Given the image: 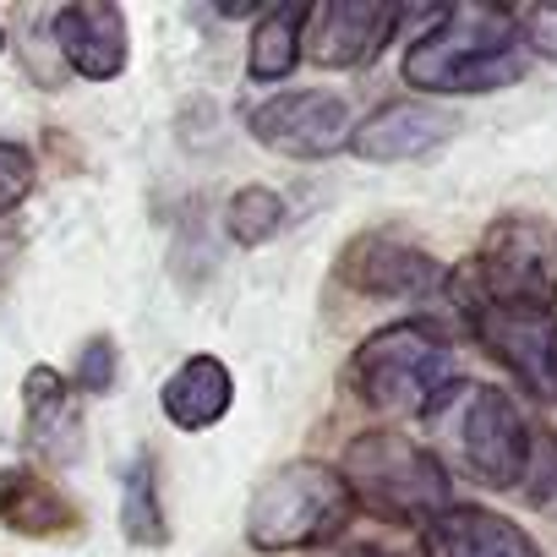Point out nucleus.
<instances>
[{
  "label": "nucleus",
  "mask_w": 557,
  "mask_h": 557,
  "mask_svg": "<svg viewBox=\"0 0 557 557\" xmlns=\"http://www.w3.org/2000/svg\"><path fill=\"white\" fill-rule=\"evenodd\" d=\"M307 23H312V7H301V0H278V7L257 12V28L246 45V77L251 83H285L301 66Z\"/></svg>",
  "instance_id": "17"
},
{
  "label": "nucleus",
  "mask_w": 557,
  "mask_h": 557,
  "mask_svg": "<svg viewBox=\"0 0 557 557\" xmlns=\"http://www.w3.org/2000/svg\"><path fill=\"white\" fill-rule=\"evenodd\" d=\"M285 219H290V208H285V197H278L273 186H240V191L224 202V230H230V240L246 246V251L268 246L278 230H285Z\"/></svg>",
  "instance_id": "19"
},
{
  "label": "nucleus",
  "mask_w": 557,
  "mask_h": 557,
  "mask_svg": "<svg viewBox=\"0 0 557 557\" xmlns=\"http://www.w3.org/2000/svg\"><path fill=\"white\" fill-rule=\"evenodd\" d=\"M23 416H28V443L45 448L50 459H72L77 454V405H72V388L55 367H34L23 377Z\"/></svg>",
  "instance_id": "16"
},
{
  "label": "nucleus",
  "mask_w": 557,
  "mask_h": 557,
  "mask_svg": "<svg viewBox=\"0 0 557 557\" xmlns=\"http://www.w3.org/2000/svg\"><path fill=\"white\" fill-rule=\"evenodd\" d=\"M334 278L345 290L372 296V301H421V296L448 285V268L405 235L367 230V235L345 240V251L334 262Z\"/></svg>",
  "instance_id": "8"
},
{
  "label": "nucleus",
  "mask_w": 557,
  "mask_h": 557,
  "mask_svg": "<svg viewBox=\"0 0 557 557\" xmlns=\"http://www.w3.org/2000/svg\"><path fill=\"white\" fill-rule=\"evenodd\" d=\"M345 388L377 416H426L454 388V345L426 318L388 323L356 345Z\"/></svg>",
  "instance_id": "2"
},
{
  "label": "nucleus",
  "mask_w": 557,
  "mask_h": 557,
  "mask_svg": "<svg viewBox=\"0 0 557 557\" xmlns=\"http://www.w3.org/2000/svg\"><path fill=\"white\" fill-rule=\"evenodd\" d=\"M230 405H235V377H230V367H224L219 356H186V361L164 377V388H159V410H164L170 426H181V432H208V426H219V421L230 416Z\"/></svg>",
  "instance_id": "15"
},
{
  "label": "nucleus",
  "mask_w": 557,
  "mask_h": 557,
  "mask_svg": "<svg viewBox=\"0 0 557 557\" xmlns=\"http://www.w3.org/2000/svg\"><path fill=\"white\" fill-rule=\"evenodd\" d=\"M448 290L459 301L486 307H557V224L535 213H503L481 230L475 257L465 273H448Z\"/></svg>",
  "instance_id": "5"
},
{
  "label": "nucleus",
  "mask_w": 557,
  "mask_h": 557,
  "mask_svg": "<svg viewBox=\"0 0 557 557\" xmlns=\"http://www.w3.org/2000/svg\"><path fill=\"white\" fill-rule=\"evenodd\" d=\"M0 524H7L12 535H28V541H55V535L83 530V508L45 470L7 465L0 470Z\"/></svg>",
  "instance_id": "13"
},
{
  "label": "nucleus",
  "mask_w": 557,
  "mask_h": 557,
  "mask_svg": "<svg viewBox=\"0 0 557 557\" xmlns=\"http://www.w3.org/2000/svg\"><path fill=\"white\" fill-rule=\"evenodd\" d=\"M121 535L132 546H148V552L170 541V519L159 503V459L148 448L126 465V481H121Z\"/></svg>",
  "instance_id": "18"
},
{
  "label": "nucleus",
  "mask_w": 557,
  "mask_h": 557,
  "mask_svg": "<svg viewBox=\"0 0 557 557\" xmlns=\"http://www.w3.org/2000/svg\"><path fill=\"white\" fill-rule=\"evenodd\" d=\"M356 519V497L339 475V465L323 459H290L278 465L246 508V541L262 557H285V552H312L345 535Z\"/></svg>",
  "instance_id": "3"
},
{
  "label": "nucleus",
  "mask_w": 557,
  "mask_h": 557,
  "mask_svg": "<svg viewBox=\"0 0 557 557\" xmlns=\"http://www.w3.org/2000/svg\"><path fill=\"white\" fill-rule=\"evenodd\" d=\"M470 334L481 350L519 377L524 394L557 399V318L535 307H486V301H459Z\"/></svg>",
  "instance_id": "7"
},
{
  "label": "nucleus",
  "mask_w": 557,
  "mask_h": 557,
  "mask_svg": "<svg viewBox=\"0 0 557 557\" xmlns=\"http://www.w3.org/2000/svg\"><path fill=\"white\" fill-rule=\"evenodd\" d=\"M115 372H121V350L110 334H94L83 350H77V388L83 394H110L115 388Z\"/></svg>",
  "instance_id": "21"
},
{
  "label": "nucleus",
  "mask_w": 557,
  "mask_h": 557,
  "mask_svg": "<svg viewBox=\"0 0 557 557\" xmlns=\"http://www.w3.org/2000/svg\"><path fill=\"white\" fill-rule=\"evenodd\" d=\"M426 557H546L513 519L475 508V503H448L432 524H421Z\"/></svg>",
  "instance_id": "14"
},
{
  "label": "nucleus",
  "mask_w": 557,
  "mask_h": 557,
  "mask_svg": "<svg viewBox=\"0 0 557 557\" xmlns=\"http://www.w3.org/2000/svg\"><path fill=\"white\" fill-rule=\"evenodd\" d=\"M246 132L278 153V159H334L356 121H350V104L339 94H323V88H290V94H273L251 110Z\"/></svg>",
  "instance_id": "9"
},
{
  "label": "nucleus",
  "mask_w": 557,
  "mask_h": 557,
  "mask_svg": "<svg viewBox=\"0 0 557 557\" xmlns=\"http://www.w3.org/2000/svg\"><path fill=\"white\" fill-rule=\"evenodd\" d=\"M39 186V159L23 143H0V219L12 208H23Z\"/></svg>",
  "instance_id": "20"
},
{
  "label": "nucleus",
  "mask_w": 557,
  "mask_h": 557,
  "mask_svg": "<svg viewBox=\"0 0 557 557\" xmlns=\"http://www.w3.org/2000/svg\"><path fill=\"white\" fill-rule=\"evenodd\" d=\"M55 55L66 61V72L88 77V83H115L132 61V28L126 12L115 0H77V7H61L50 23Z\"/></svg>",
  "instance_id": "11"
},
{
  "label": "nucleus",
  "mask_w": 557,
  "mask_h": 557,
  "mask_svg": "<svg viewBox=\"0 0 557 557\" xmlns=\"http://www.w3.org/2000/svg\"><path fill=\"white\" fill-rule=\"evenodd\" d=\"M224 17H257V7H246V0H219Z\"/></svg>",
  "instance_id": "23"
},
{
  "label": "nucleus",
  "mask_w": 557,
  "mask_h": 557,
  "mask_svg": "<svg viewBox=\"0 0 557 557\" xmlns=\"http://www.w3.org/2000/svg\"><path fill=\"white\" fill-rule=\"evenodd\" d=\"M0 50H7V28H0Z\"/></svg>",
  "instance_id": "24"
},
{
  "label": "nucleus",
  "mask_w": 557,
  "mask_h": 557,
  "mask_svg": "<svg viewBox=\"0 0 557 557\" xmlns=\"http://www.w3.org/2000/svg\"><path fill=\"white\" fill-rule=\"evenodd\" d=\"M519 39H524V50L557 61V12H530V17H519Z\"/></svg>",
  "instance_id": "22"
},
{
  "label": "nucleus",
  "mask_w": 557,
  "mask_h": 557,
  "mask_svg": "<svg viewBox=\"0 0 557 557\" xmlns=\"http://www.w3.org/2000/svg\"><path fill=\"white\" fill-rule=\"evenodd\" d=\"M459 132V115L432 104V99H394L383 110H372L356 132H350V153L367 164H410L437 153L448 137Z\"/></svg>",
  "instance_id": "12"
},
{
  "label": "nucleus",
  "mask_w": 557,
  "mask_h": 557,
  "mask_svg": "<svg viewBox=\"0 0 557 557\" xmlns=\"http://www.w3.org/2000/svg\"><path fill=\"white\" fill-rule=\"evenodd\" d=\"M530 50L519 39V17L503 7H448L437 23L405 50V83L421 94H497L519 83Z\"/></svg>",
  "instance_id": "1"
},
{
  "label": "nucleus",
  "mask_w": 557,
  "mask_h": 557,
  "mask_svg": "<svg viewBox=\"0 0 557 557\" xmlns=\"http://www.w3.org/2000/svg\"><path fill=\"white\" fill-rule=\"evenodd\" d=\"M426 421L454 448V459H459L465 475H475L492 492H519L524 486L541 426L524 421V410L513 405V394L486 388V383H454L426 410Z\"/></svg>",
  "instance_id": "4"
},
{
  "label": "nucleus",
  "mask_w": 557,
  "mask_h": 557,
  "mask_svg": "<svg viewBox=\"0 0 557 557\" xmlns=\"http://www.w3.org/2000/svg\"><path fill=\"white\" fill-rule=\"evenodd\" d=\"M356 503H367L388 524H432L448 508V470L443 459L399 432H361L339 465Z\"/></svg>",
  "instance_id": "6"
},
{
  "label": "nucleus",
  "mask_w": 557,
  "mask_h": 557,
  "mask_svg": "<svg viewBox=\"0 0 557 557\" xmlns=\"http://www.w3.org/2000/svg\"><path fill=\"white\" fill-rule=\"evenodd\" d=\"M399 28V7L388 0H329L307 23V55L323 72H361L383 55Z\"/></svg>",
  "instance_id": "10"
}]
</instances>
